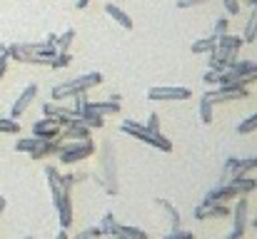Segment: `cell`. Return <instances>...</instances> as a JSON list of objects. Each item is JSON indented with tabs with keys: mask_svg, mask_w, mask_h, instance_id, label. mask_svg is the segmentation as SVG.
Masks as SVG:
<instances>
[{
	"mask_svg": "<svg viewBox=\"0 0 257 239\" xmlns=\"http://www.w3.org/2000/svg\"><path fill=\"white\" fill-rule=\"evenodd\" d=\"M45 179H48V187H50V194H53V204L58 209V217H60V229H68L73 224V197H70V187L60 184V172L48 164L45 167Z\"/></svg>",
	"mask_w": 257,
	"mask_h": 239,
	"instance_id": "cell-1",
	"label": "cell"
},
{
	"mask_svg": "<svg viewBox=\"0 0 257 239\" xmlns=\"http://www.w3.org/2000/svg\"><path fill=\"white\" fill-rule=\"evenodd\" d=\"M107 194H117L120 192V179H117V162H115V147L110 140H105L100 145V159H97V169L90 174Z\"/></svg>",
	"mask_w": 257,
	"mask_h": 239,
	"instance_id": "cell-2",
	"label": "cell"
},
{
	"mask_svg": "<svg viewBox=\"0 0 257 239\" xmlns=\"http://www.w3.org/2000/svg\"><path fill=\"white\" fill-rule=\"evenodd\" d=\"M120 132H122V135H130L133 140H140L143 145H150V147H155V150H160V152H170L172 150V142L163 132H153V130H148V127L140 125V122L125 120V122L120 125Z\"/></svg>",
	"mask_w": 257,
	"mask_h": 239,
	"instance_id": "cell-3",
	"label": "cell"
},
{
	"mask_svg": "<svg viewBox=\"0 0 257 239\" xmlns=\"http://www.w3.org/2000/svg\"><path fill=\"white\" fill-rule=\"evenodd\" d=\"M102 85V73H87V75H80L75 80H68V82H60L50 90V100H70L80 92H87L90 87H97Z\"/></svg>",
	"mask_w": 257,
	"mask_h": 239,
	"instance_id": "cell-4",
	"label": "cell"
},
{
	"mask_svg": "<svg viewBox=\"0 0 257 239\" xmlns=\"http://www.w3.org/2000/svg\"><path fill=\"white\" fill-rule=\"evenodd\" d=\"M95 150L97 147H95L92 140H73V142H63L58 157H60L63 164H78V162L87 159L90 155H95Z\"/></svg>",
	"mask_w": 257,
	"mask_h": 239,
	"instance_id": "cell-5",
	"label": "cell"
},
{
	"mask_svg": "<svg viewBox=\"0 0 257 239\" xmlns=\"http://www.w3.org/2000/svg\"><path fill=\"white\" fill-rule=\"evenodd\" d=\"M192 90L190 87H180V85H160V87H150L148 97L155 102H177V100H190Z\"/></svg>",
	"mask_w": 257,
	"mask_h": 239,
	"instance_id": "cell-6",
	"label": "cell"
},
{
	"mask_svg": "<svg viewBox=\"0 0 257 239\" xmlns=\"http://www.w3.org/2000/svg\"><path fill=\"white\" fill-rule=\"evenodd\" d=\"M247 212H250L247 194H240V197H237V202L230 207V217H232V232H235L237 237H245V232H247V224H250V217H247Z\"/></svg>",
	"mask_w": 257,
	"mask_h": 239,
	"instance_id": "cell-7",
	"label": "cell"
},
{
	"mask_svg": "<svg viewBox=\"0 0 257 239\" xmlns=\"http://www.w3.org/2000/svg\"><path fill=\"white\" fill-rule=\"evenodd\" d=\"M250 95L247 87H230V85H217V90H207L205 97L215 105V102H230V100H245Z\"/></svg>",
	"mask_w": 257,
	"mask_h": 239,
	"instance_id": "cell-8",
	"label": "cell"
},
{
	"mask_svg": "<svg viewBox=\"0 0 257 239\" xmlns=\"http://www.w3.org/2000/svg\"><path fill=\"white\" fill-rule=\"evenodd\" d=\"M192 214H195V219H200V222H207V219H225V217H230V207H227L225 202L197 204Z\"/></svg>",
	"mask_w": 257,
	"mask_h": 239,
	"instance_id": "cell-9",
	"label": "cell"
},
{
	"mask_svg": "<svg viewBox=\"0 0 257 239\" xmlns=\"http://www.w3.org/2000/svg\"><path fill=\"white\" fill-rule=\"evenodd\" d=\"M35 97H38V85H35V82H30V85L18 95V100L13 102V107H10V117H13V120L23 117V115H25V110L33 105V100H35Z\"/></svg>",
	"mask_w": 257,
	"mask_h": 239,
	"instance_id": "cell-10",
	"label": "cell"
},
{
	"mask_svg": "<svg viewBox=\"0 0 257 239\" xmlns=\"http://www.w3.org/2000/svg\"><path fill=\"white\" fill-rule=\"evenodd\" d=\"M87 110H92V112H97V115H117L120 112V95H110L107 100H90L87 102Z\"/></svg>",
	"mask_w": 257,
	"mask_h": 239,
	"instance_id": "cell-11",
	"label": "cell"
},
{
	"mask_svg": "<svg viewBox=\"0 0 257 239\" xmlns=\"http://www.w3.org/2000/svg\"><path fill=\"white\" fill-rule=\"evenodd\" d=\"M237 60V55H230V53H222V50H212V53H207V65H210V70H215V73H225L232 63Z\"/></svg>",
	"mask_w": 257,
	"mask_h": 239,
	"instance_id": "cell-12",
	"label": "cell"
},
{
	"mask_svg": "<svg viewBox=\"0 0 257 239\" xmlns=\"http://www.w3.org/2000/svg\"><path fill=\"white\" fill-rule=\"evenodd\" d=\"M60 125H55L50 117H43V120H38L35 125H33V135L35 137H40V140H55V137H60Z\"/></svg>",
	"mask_w": 257,
	"mask_h": 239,
	"instance_id": "cell-13",
	"label": "cell"
},
{
	"mask_svg": "<svg viewBox=\"0 0 257 239\" xmlns=\"http://www.w3.org/2000/svg\"><path fill=\"white\" fill-rule=\"evenodd\" d=\"M60 147H63V140L60 137H55V140H40V145L30 152V159H48V157H53V155H58Z\"/></svg>",
	"mask_w": 257,
	"mask_h": 239,
	"instance_id": "cell-14",
	"label": "cell"
},
{
	"mask_svg": "<svg viewBox=\"0 0 257 239\" xmlns=\"http://www.w3.org/2000/svg\"><path fill=\"white\" fill-rule=\"evenodd\" d=\"M242 45H245L242 35H230V33H225V35H217V50H222V53L237 55Z\"/></svg>",
	"mask_w": 257,
	"mask_h": 239,
	"instance_id": "cell-15",
	"label": "cell"
},
{
	"mask_svg": "<svg viewBox=\"0 0 257 239\" xmlns=\"http://www.w3.org/2000/svg\"><path fill=\"white\" fill-rule=\"evenodd\" d=\"M227 70H230L235 78H250L252 82L257 80V63H252V60H235Z\"/></svg>",
	"mask_w": 257,
	"mask_h": 239,
	"instance_id": "cell-16",
	"label": "cell"
},
{
	"mask_svg": "<svg viewBox=\"0 0 257 239\" xmlns=\"http://www.w3.org/2000/svg\"><path fill=\"white\" fill-rule=\"evenodd\" d=\"M87 137H90V127L80 125V122H73V125H68V127H63V130H60V140H63V142L87 140Z\"/></svg>",
	"mask_w": 257,
	"mask_h": 239,
	"instance_id": "cell-17",
	"label": "cell"
},
{
	"mask_svg": "<svg viewBox=\"0 0 257 239\" xmlns=\"http://www.w3.org/2000/svg\"><path fill=\"white\" fill-rule=\"evenodd\" d=\"M105 13H107V15H110V18H112L117 25H122L125 30H133V18H130V15H127V13H125L120 5H115V3H105Z\"/></svg>",
	"mask_w": 257,
	"mask_h": 239,
	"instance_id": "cell-18",
	"label": "cell"
},
{
	"mask_svg": "<svg viewBox=\"0 0 257 239\" xmlns=\"http://www.w3.org/2000/svg\"><path fill=\"white\" fill-rule=\"evenodd\" d=\"M217 48V38L215 35H207V38H200V40H195L192 45H190V50H192V55H207V53H212Z\"/></svg>",
	"mask_w": 257,
	"mask_h": 239,
	"instance_id": "cell-19",
	"label": "cell"
},
{
	"mask_svg": "<svg viewBox=\"0 0 257 239\" xmlns=\"http://www.w3.org/2000/svg\"><path fill=\"white\" fill-rule=\"evenodd\" d=\"M155 204L168 214V222H170L172 229H177V227H180V209H177V207H172L170 202H168V199H163V197H158V199H155Z\"/></svg>",
	"mask_w": 257,
	"mask_h": 239,
	"instance_id": "cell-20",
	"label": "cell"
},
{
	"mask_svg": "<svg viewBox=\"0 0 257 239\" xmlns=\"http://www.w3.org/2000/svg\"><path fill=\"white\" fill-rule=\"evenodd\" d=\"M78 122L85 125V127H90V130H100V127L105 125V117L97 115V112H92V110H85L83 115H78Z\"/></svg>",
	"mask_w": 257,
	"mask_h": 239,
	"instance_id": "cell-21",
	"label": "cell"
},
{
	"mask_svg": "<svg viewBox=\"0 0 257 239\" xmlns=\"http://www.w3.org/2000/svg\"><path fill=\"white\" fill-rule=\"evenodd\" d=\"M257 38V5L250 8V18H247V23H245V33H242V40L245 43H252Z\"/></svg>",
	"mask_w": 257,
	"mask_h": 239,
	"instance_id": "cell-22",
	"label": "cell"
},
{
	"mask_svg": "<svg viewBox=\"0 0 257 239\" xmlns=\"http://www.w3.org/2000/svg\"><path fill=\"white\" fill-rule=\"evenodd\" d=\"M117 234L125 239H148V232H145V229L133 227V224H117Z\"/></svg>",
	"mask_w": 257,
	"mask_h": 239,
	"instance_id": "cell-23",
	"label": "cell"
},
{
	"mask_svg": "<svg viewBox=\"0 0 257 239\" xmlns=\"http://www.w3.org/2000/svg\"><path fill=\"white\" fill-rule=\"evenodd\" d=\"M73 40H75V30H73V28H70V30H65L63 35H58V43H55L58 53H70V48H73Z\"/></svg>",
	"mask_w": 257,
	"mask_h": 239,
	"instance_id": "cell-24",
	"label": "cell"
},
{
	"mask_svg": "<svg viewBox=\"0 0 257 239\" xmlns=\"http://www.w3.org/2000/svg\"><path fill=\"white\" fill-rule=\"evenodd\" d=\"M200 120L205 122V125H212V120H215V112H212V102L202 95L200 97Z\"/></svg>",
	"mask_w": 257,
	"mask_h": 239,
	"instance_id": "cell-25",
	"label": "cell"
},
{
	"mask_svg": "<svg viewBox=\"0 0 257 239\" xmlns=\"http://www.w3.org/2000/svg\"><path fill=\"white\" fill-rule=\"evenodd\" d=\"M117 219H115V214L112 212H107L105 217H102V224H100V229H102V234H107V237H115L117 234Z\"/></svg>",
	"mask_w": 257,
	"mask_h": 239,
	"instance_id": "cell-26",
	"label": "cell"
},
{
	"mask_svg": "<svg viewBox=\"0 0 257 239\" xmlns=\"http://www.w3.org/2000/svg\"><path fill=\"white\" fill-rule=\"evenodd\" d=\"M38 145H40V137H35V135H33V137H23V140L15 142V152H28V155H30Z\"/></svg>",
	"mask_w": 257,
	"mask_h": 239,
	"instance_id": "cell-27",
	"label": "cell"
},
{
	"mask_svg": "<svg viewBox=\"0 0 257 239\" xmlns=\"http://www.w3.org/2000/svg\"><path fill=\"white\" fill-rule=\"evenodd\" d=\"M20 132V122L13 117H0V135H18Z\"/></svg>",
	"mask_w": 257,
	"mask_h": 239,
	"instance_id": "cell-28",
	"label": "cell"
},
{
	"mask_svg": "<svg viewBox=\"0 0 257 239\" xmlns=\"http://www.w3.org/2000/svg\"><path fill=\"white\" fill-rule=\"evenodd\" d=\"M250 132H257V112L245 117L240 125H237V135H250Z\"/></svg>",
	"mask_w": 257,
	"mask_h": 239,
	"instance_id": "cell-29",
	"label": "cell"
},
{
	"mask_svg": "<svg viewBox=\"0 0 257 239\" xmlns=\"http://www.w3.org/2000/svg\"><path fill=\"white\" fill-rule=\"evenodd\" d=\"M225 33H230V20H227V15H220V18H215L212 35L217 38V35H225Z\"/></svg>",
	"mask_w": 257,
	"mask_h": 239,
	"instance_id": "cell-30",
	"label": "cell"
},
{
	"mask_svg": "<svg viewBox=\"0 0 257 239\" xmlns=\"http://www.w3.org/2000/svg\"><path fill=\"white\" fill-rule=\"evenodd\" d=\"M70 100H73V107H70V110H73L75 115H83L87 110V102H90V100H87L85 92H80V95H75V97H70Z\"/></svg>",
	"mask_w": 257,
	"mask_h": 239,
	"instance_id": "cell-31",
	"label": "cell"
},
{
	"mask_svg": "<svg viewBox=\"0 0 257 239\" xmlns=\"http://www.w3.org/2000/svg\"><path fill=\"white\" fill-rule=\"evenodd\" d=\"M70 60H73V58H70V53H58V55L50 60V68H53V70L68 68V65H70Z\"/></svg>",
	"mask_w": 257,
	"mask_h": 239,
	"instance_id": "cell-32",
	"label": "cell"
},
{
	"mask_svg": "<svg viewBox=\"0 0 257 239\" xmlns=\"http://www.w3.org/2000/svg\"><path fill=\"white\" fill-rule=\"evenodd\" d=\"M163 239H195V234H192V232H187V229H180V227H177V229L168 232Z\"/></svg>",
	"mask_w": 257,
	"mask_h": 239,
	"instance_id": "cell-33",
	"label": "cell"
},
{
	"mask_svg": "<svg viewBox=\"0 0 257 239\" xmlns=\"http://www.w3.org/2000/svg\"><path fill=\"white\" fill-rule=\"evenodd\" d=\"M222 5H225V13H227V15H237L240 8H242L240 0H222Z\"/></svg>",
	"mask_w": 257,
	"mask_h": 239,
	"instance_id": "cell-34",
	"label": "cell"
},
{
	"mask_svg": "<svg viewBox=\"0 0 257 239\" xmlns=\"http://www.w3.org/2000/svg\"><path fill=\"white\" fill-rule=\"evenodd\" d=\"M145 127H148V130H153V132H160V117H158V112H150V117H148Z\"/></svg>",
	"mask_w": 257,
	"mask_h": 239,
	"instance_id": "cell-35",
	"label": "cell"
},
{
	"mask_svg": "<svg viewBox=\"0 0 257 239\" xmlns=\"http://www.w3.org/2000/svg\"><path fill=\"white\" fill-rule=\"evenodd\" d=\"M202 3H210V0H175V5H177L180 10H185V8H192V5H202Z\"/></svg>",
	"mask_w": 257,
	"mask_h": 239,
	"instance_id": "cell-36",
	"label": "cell"
},
{
	"mask_svg": "<svg viewBox=\"0 0 257 239\" xmlns=\"http://www.w3.org/2000/svg\"><path fill=\"white\" fill-rule=\"evenodd\" d=\"M217 75H220V73H215V70H207V73H205V78H202V82H205L207 87H212V85H217Z\"/></svg>",
	"mask_w": 257,
	"mask_h": 239,
	"instance_id": "cell-37",
	"label": "cell"
},
{
	"mask_svg": "<svg viewBox=\"0 0 257 239\" xmlns=\"http://www.w3.org/2000/svg\"><path fill=\"white\" fill-rule=\"evenodd\" d=\"M87 5H90V0H75V8L78 10H85Z\"/></svg>",
	"mask_w": 257,
	"mask_h": 239,
	"instance_id": "cell-38",
	"label": "cell"
},
{
	"mask_svg": "<svg viewBox=\"0 0 257 239\" xmlns=\"http://www.w3.org/2000/svg\"><path fill=\"white\" fill-rule=\"evenodd\" d=\"M45 43H48V45H55V43H58V35H55V33H50V35L45 38Z\"/></svg>",
	"mask_w": 257,
	"mask_h": 239,
	"instance_id": "cell-39",
	"label": "cell"
},
{
	"mask_svg": "<svg viewBox=\"0 0 257 239\" xmlns=\"http://www.w3.org/2000/svg\"><path fill=\"white\" fill-rule=\"evenodd\" d=\"M225 239H242V237H237V234H235V232L230 229V232H227V237H225Z\"/></svg>",
	"mask_w": 257,
	"mask_h": 239,
	"instance_id": "cell-40",
	"label": "cell"
},
{
	"mask_svg": "<svg viewBox=\"0 0 257 239\" xmlns=\"http://www.w3.org/2000/svg\"><path fill=\"white\" fill-rule=\"evenodd\" d=\"M5 204H8V202H5V197H3V194H0V212H3V209H5Z\"/></svg>",
	"mask_w": 257,
	"mask_h": 239,
	"instance_id": "cell-41",
	"label": "cell"
},
{
	"mask_svg": "<svg viewBox=\"0 0 257 239\" xmlns=\"http://www.w3.org/2000/svg\"><path fill=\"white\" fill-rule=\"evenodd\" d=\"M247 5H250V8H252V5H257V0H247Z\"/></svg>",
	"mask_w": 257,
	"mask_h": 239,
	"instance_id": "cell-42",
	"label": "cell"
},
{
	"mask_svg": "<svg viewBox=\"0 0 257 239\" xmlns=\"http://www.w3.org/2000/svg\"><path fill=\"white\" fill-rule=\"evenodd\" d=\"M252 227H255V229H257V217H255V219H252Z\"/></svg>",
	"mask_w": 257,
	"mask_h": 239,
	"instance_id": "cell-43",
	"label": "cell"
},
{
	"mask_svg": "<svg viewBox=\"0 0 257 239\" xmlns=\"http://www.w3.org/2000/svg\"><path fill=\"white\" fill-rule=\"evenodd\" d=\"M23 239H35V237H23Z\"/></svg>",
	"mask_w": 257,
	"mask_h": 239,
	"instance_id": "cell-44",
	"label": "cell"
},
{
	"mask_svg": "<svg viewBox=\"0 0 257 239\" xmlns=\"http://www.w3.org/2000/svg\"><path fill=\"white\" fill-rule=\"evenodd\" d=\"M120 239H125V237H120Z\"/></svg>",
	"mask_w": 257,
	"mask_h": 239,
	"instance_id": "cell-45",
	"label": "cell"
}]
</instances>
